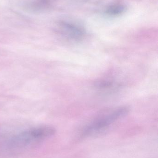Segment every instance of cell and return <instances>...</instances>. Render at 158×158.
<instances>
[{
    "label": "cell",
    "mask_w": 158,
    "mask_h": 158,
    "mask_svg": "<svg viewBox=\"0 0 158 158\" xmlns=\"http://www.w3.org/2000/svg\"><path fill=\"white\" fill-rule=\"evenodd\" d=\"M55 132V129L50 125L33 127L13 136L8 142V147L12 148H25L50 138Z\"/></svg>",
    "instance_id": "cell-1"
},
{
    "label": "cell",
    "mask_w": 158,
    "mask_h": 158,
    "mask_svg": "<svg viewBox=\"0 0 158 158\" xmlns=\"http://www.w3.org/2000/svg\"><path fill=\"white\" fill-rule=\"evenodd\" d=\"M130 111V108L127 106L115 109L93 122L85 129V134H89L106 128L118 120L127 116Z\"/></svg>",
    "instance_id": "cell-2"
},
{
    "label": "cell",
    "mask_w": 158,
    "mask_h": 158,
    "mask_svg": "<svg viewBox=\"0 0 158 158\" xmlns=\"http://www.w3.org/2000/svg\"><path fill=\"white\" fill-rule=\"evenodd\" d=\"M57 29L63 37L75 41L82 40L86 35V31L83 26L79 22L72 20L59 21Z\"/></svg>",
    "instance_id": "cell-3"
},
{
    "label": "cell",
    "mask_w": 158,
    "mask_h": 158,
    "mask_svg": "<svg viewBox=\"0 0 158 158\" xmlns=\"http://www.w3.org/2000/svg\"><path fill=\"white\" fill-rule=\"evenodd\" d=\"M127 9V5L124 3L121 2H115L106 7L105 13L109 16L116 17L124 14Z\"/></svg>",
    "instance_id": "cell-4"
},
{
    "label": "cell",
    "mask_w": 158,
    "mask_h": 158,
    "mask_svg": "<svg viewBox=\"0 0 158 158\" xmlns=\"http://www.w3.org/2000/svg\"><path fill=\"white\" fill-rule=\"evenodd\" d=\"M50 3V0H29L27 6L32 11H41L47 8Z\"/></svg>",
    "instance_id": "cell-5"
},
{
    "label": "cell",
    "mask_w": 158,
    "mask_h": 158,
    "mask_svg": "<svg viewBox=\"0 0 158 158\" xmlns=\"http://www.w3.org/2000/svg\"><path fill=\"white\" fill-rule=\"evenodd\" d=\"M113 83L108 80H100L95 83V86L99 89H106L111 88Z\"/></svg>",
    "instance_id": "cell-6"
},
{
    "label": "cell",
    "mask_w": 158,
    "mask_h": 158,
    "mask_svg": "<svg viewBox=\"0 0 158 158\" xmlns=\"http://www.w3.org/2000/svg\"><path fill=\"white\" fill-rule=\"evenodd\" d=\"M83 1H88V0H83Z\"/></svg>",
    "instance_id": "cell-7"
}]
</instances>
